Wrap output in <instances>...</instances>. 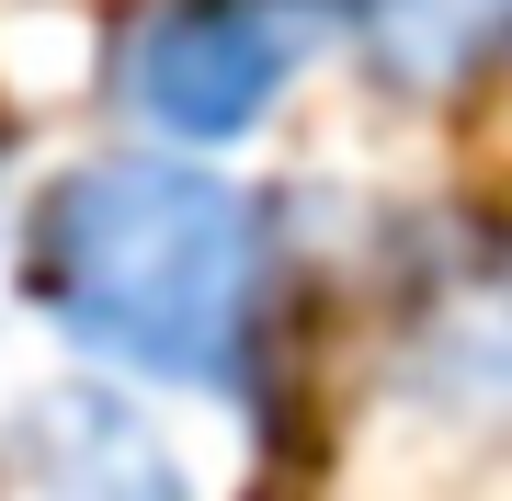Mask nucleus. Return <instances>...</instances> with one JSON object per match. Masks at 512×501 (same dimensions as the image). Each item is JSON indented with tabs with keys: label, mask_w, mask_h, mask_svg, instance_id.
Here are the masks:
<instances>
[{
	"label": "nucleus",
	"mask_w": 512,
	"mask_h": 501,
	"mask_svg": "<svg viewBox=\"0 0 512 501\" xmlns=\"http://www.w3.org/2000/svg\"><path fill=\"white\" fill-rule=\"evenodd\" d=\"M0 501H194V479L126 399L46 388L0 445Z\"/></svg>",
	"instance_id": "obj_3"
},
{
	"label": "nucleus",
	"mask_w": 512,
	"mask_h": 501,
	"mask_svg": "<svg viewBox=\"0 0 512 501\" xmlns=\"http://www.w3.org/2000/svg\"><path fill=\"white\" fill-rule=\"evenodd\" d=\"M23 297L103 376L251 399L274 353V217L205 149H114L35 194Z\"/></svg>",
	"instance_id": "obj_1"
},
{
	"label": "nucleus",
	"mask_w": 512,
	"mask_h": 501,
	"mask_svg": "<svg viewBox=\"0 0 512 501\" xmlns=\"http://www.w3.org/2000/svg\"><path fill=\"white\" fill-rule=\"evenodd\" d=\"M512 35V0H365V46L399 80H456Z\"/></svg>",
	"instance_id": "obj_4"
},
{
	"label": "nucleus",
	"mask_w": 512,
	"mask_h": 501,
	"mask_svg": "<svg viewBox=\"0 0 512 501\" xmlns=\"http://www.w3.org/2000/svg\"><path fill=\"white\" fill-rule=\"evenodd\" d=\"M330 46V0H160L114 57V92L160 149H228Z\"/></svg>",
	"instance_id": "obj_2"
}]
</instances>
